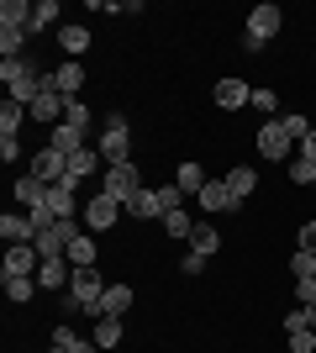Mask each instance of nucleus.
I'll return each mask as SVG.
<instances>
[{
  "mask_svg": "<svg viewBox=\"0 0 316 353\" xmlns=\"http://www.w3.org/2000/svg\"><path fill=\"white\" fill-rule=\"evenodd\" d=\"M48 211L59 221H74L79 201H74V179H59V185H48Z\"/></svg>",
  "mask_w": 316,
  "mask_h": 353,
  "instance_id": "12",
  "label": "nucleus"
},
{
  "mask_svg": "<svg viewBox=\"0 0 316 353\" xmlns=\"http://www.w3.org/2000/svg\"><path fill=\"white\" fill-rule=\"evenodd\" d=\"M164 232L174 237V243H190V232H196V221L185 216V206H180V211H169V216H164Z\"/></svg>",
  "mask_w": 316,
  "mask_h": 353,
  "instance_id": "30",
  "label": "nucleus"
},
{
  "mask_svg": "<svg viewBox=\"0 0 316 353\" xmlns=\"http://www.w3.org/2000/svg\"><path fill=\"white\" fill-rule=\"evenodd\" d=\"M48 148H59L63 159H74L79 148H90V132H79V127H69V121H59V127H53V143Z\"/></svg>",
  "mask_w": 316,
  "mask_h": 353,
  "instance_id": "17",
  "label": "nucleus"
},
{
  "mask_svg": "<svg viewBox=\"0 0 316 353\" xmlns=\"http://www.w3.org/2000/svg\"><path fill=\"white\" fill-rule=\"evenodd\" d=\"M132 311V285H111L101 295V316H127Z\"/></svg>",
  "mask_w": 316,
  "mask_h": 353,
  "instance_id": "20",
  "label": "nucleus"
},
{
  "mask_svg": "<svg viewBox=\"0 0 316 353\" xmlns=\"http://www.w3.org/2000/svg\"><path fill=\"white\" fill-rule=\"evenodd\" d=\"M69 280H74V264H69V259H43V264H37V285H43V290H63Z\"/></svg>",
  "mask_w": 316,
  "mask_h": 353,
  "instance_id": "14",
  "label": "nucleus"
},
{
  "mask_svg": "<svg viewBox=\"0 0 316 353\" xmlns=\"http://www.w3.org/2000/svg\"><path fill=\"white\" fill-rule=\"evenodd\" d=\"M0 27H32V6L27 0H6L0 6Z\"/></svg>",
  "mask_w": 316,
  "mask_h": 353,
  "instance_id": "26",
  "label": "nucleus"
},
{
  "mask_svg": "<svg viewBox=\"0 0 316 353\" xmlns=\"http://www.w3.org/2000/svg\"><path fill=\"white\" fill-rule=\"evenodd\" d=\"M121 201H111L105 190H95L90 195V206H85V227H95V232H105V227H116V216H121Z\"/></svg>",
  "mask_w": 316,
  "mask_h": 353,
  "instance_id": "8",
  "label": "nucleus"
},
{
  "mask_svg": "<svg viewBox=\"0 0 316 353\" xmlns=\"http://www.w3.org/2000/svg\"><path fill=\"white\" fill-rule=\"evenodd\" d=\"M95 159H101V153H95V148H79L74 159H69V179H74V185H85V179L95 174Z\"/></svg>",
  "mask_w": 316,
  "mask_h": 353,
  "instance_id": "24",
  "label": "nucleus"
},
{
  "mask_svg": "<svg viewBox=\"0 0 316 353\" xmlns=\"http://www.w3.org/2000/svg\"><path fill=\"white\" fill-rule=\"evenodd\" d=\"M190 253H222V232H216V227H196V232H190Z\"/></svg>",
  "mask_w": 316,
  "mask_h": 353,
  "instance_id": "25",
  "label": "nucleus"
},
{
  "mask_svg": "<svg viewBox=\"0 0 316 353\" xmlns=\"http://www.w3.org/2000/svg\"><path fill=\"white\" fill-rule=\"evenodd\" d=\"M0 285H6V295H11L16 306H27L32 295L43 290V285H37V274H11V280H0Z\"/></svg>",
  "mask_w": 316,
  "mask_h": 353,
  "instance_id": "23",
  "label": "nucleus"
},
{
  "mask_svg": "<svg viewBox=\"0 0 316 353\" xmlns=\"http://www.w3.org/2000/svg\"><path fill=\"white\" fill-rule=\"evenodd\" d=\"M16 201H21L27 211H37V206L48 201V185H43L37 174H21V179H16Z\"/></svg>",
  "mask_w": 316,
  "mask_h": 353,
  "instance_id": "18",
  "label": "nucleus"
},
{
  "mask_svg": "<svg viewBox=\"0 0 316 353\" xmlns=\"http://www.w3.org/2000/svg\"><path fill=\"white\" fill-rule=\"evenodd\" d=\"M290 269H295V280H311V274H316V253L295 248V259H290Z\"/></svg>",
  "mask_w": 316,
  "mask_h": 353,
  "instance_id": "38",
  "label": "nucleus"
},
{
  "mask_svg": "<svg viewBox=\"0 0 316 353\" xmlns=\"http://www.w3.org/2000/svg\"><path fill=\"white\" fill-rule=\"evenodd\" d=\"M301 248L316 253V221H306V227H301Z\"/></svg>",
  "mask_w": 316,
  "mask_h": 353,
  "instance_id": "40",
  "label": "nucleus"
},
{
  "mask_svg": "<svg viewBox=\"0 0 316 353\" xmlns=\"http://www.w3.org/2000/svg\"><path fill=\"white\" fill-rule=\"evenodd\" d=\"M290 132H285V121L274 117V121H264V127H258V153H264V159L269 163H280V159H290Z\"/></svg>",
  "mask_w": 316,
  "mask_h": 353,
  "instance_id": "6",
  "label": "nucleus"
},
{
  "mask_svg": "<svg viewBox=\"0 0 316 353\" xmlns=\"http://www.w3.org/2000/svg\"><path fill=\"white\" fill-rule=\"evenodd\" d=\"M27 174H37L43 185H59V179H69V159H63L59 148H43L37 159H32V169Z\"/></svg>",
  "mask_w": 316,
  "mask_h": 353,
  "instance_id": "10",
  "label": "nucleus"
},
{
  "mask_svg": "<svg viewBox=\"0 0 316 353\" xmlns=\"http://www.w3.org/2000/svg\"><path fill=\"white\" fill-rule=\"evenodd\" d=\"M111 285L101 280V269H74V280H69V311H90L101 316V295Z\"/></svg>",
  "mask_w": 316,
  "mask_h": 353,
  "instance_id": "2",
  "label": "nucleus"
},
{
  "mask_svg": "<svg viewBox=\"0 0 316 353\" xmlns=\"http://www.w3.org/2000/svg\"><path fill=\"white\" fill-rule=\"evenodd\" d=\"M174 185H180L185 195H200L206 190V169H200V163H180V179H174Z\"/></svg>",
  "mask_w": 316,
  "mask_h": 353,
  "instance_id": "29",
  "label": "nucleus"
},
{
  "mask_svg": "<svg viewBox=\"0 0 316 353\" xmlns=\"http://www.w3.org/2000/svg\"><path fill=\"white\" fill-rule=\"evenodd\" d=\"M285 338H290V353H316V327H295Z\"/></svg>",
  "mask_w": 316,
  "mask_h": 353,
  "instance_id": "35",
  "label": "nucleus"
},
{
  "mask_svg": "<svg viewBox=\"0 0 316 353\" xmlns=\"http://www.w3.org/2000/svg\"><path fill=\"white\" fill-rule=\"evenodd\" d=\"M37 264H43V253L32 248V243H11V248H6V264H0V280H11V274H37Z\"/></svg>",
  "mask_w": 316,
  "mask_h": 353,
  "instance_id": "9",
  "label": "nucleus"
},
{
  "mask_svg": "<svg viewBox=\"0 0 316 353\" xmlns=\"http://www.w3.org/2000/svg\"><path fill=\"white\" fill-rule=\"evenodd\" d=\"M227 190L238 195V201H248V195L258 190V169H248V163H238V169H227Z\"/></svg>",
  "mask_w": 316,
  "mask_h": 353,
  "instance_id": "19",
  "label": "nucleus"
},
{
  "mask_svg": "<svg viewBox=\"0 0 316 353\" xmlns=\"http://www.w3.org/2000/svg\"><path fill=\"white\" fill-rule=\"evenodd\" d=\"M253 101V85H248V79H222V85H216V105H222V111H238V105H248Z\"/></svg>",
  "mask_w": 316,
  "mask_h": 353,
  "instance_id": "16",
  "label": "nucleus"
},
{
  "mask_svg": "<svg viewBox=\"0 0 316 353\" xmlns=\"http://www.w3.org/2000/svg\"><path fill=\"white\" fill-rule=\"evenodd\" d=\"M0 237H6V248H11V243H37V227H32L27 211H6V216H0Z\"/></svg>",
  "mask_w": 316,
  "mask_h": 353,
  "instance_id": "13",
  "label": "nucleus"
},
{
  "mask_svg": "<svg viewBox=\"0 0 316 353\" xmlns=\"http://www.w3.org/2000/svg\"><path fill=\"white\" fill-rule=\"evenodd\" d=\"M74 237H79V227H74V221H53V227H43V232H37V243H32V248L43 253V259H63Z\"/></svg>",
  "mask_w": 316,
  "mask_h": 353,
  "instance_id": "5",
  "label": "nucleus"
},
{
  "mask_svg": "<svg viewBox=\"0 0 316 353\" xmlns=\"http://www.w3.org/2000/svg\"><path fill=\"white\" fill-rule=\"evenodd\" d=\"M21 121H27V105H16V101L0 105V137H16V132H21Z\"/></svg>",
  "mask_w": 316,
  "mask_h": 353,
  "instance_id": "28",
  "label": "nucleus"
},
{
  "mask_svg": "<svg viewBox=\"0 0 316 353\" xmlns=\"http://www.w3.org/2000/svg\"><path fill=\"white\" fill-rule=\"evenodd\" d=\"M280 27H285V11H280V6H258V11L248 16V32H253L258 43H269V37H280Z\"/></svg>",
  "mask_w": 316,
  "mask_h": 353,
  "instance_id": "11",
  "label": "nucleus"
},
{
  "mask_svg": "<svg viewBox=\"0 0 316 353\" xmlns=\"http://www.w3.org/2000/svg\"><path fill=\"white\" fill-rule=\"evenodd\" d=\"M180 269H185V274H200V269H206V253H185Z\"/></svg>",
  "mask_w": 316,
  "mask_h": 353,
  "instance_id": "39",
  "label": "nucleus"
},
{
  "mask_svg": "<svg viewBox=\"0 0 316 353\" xmlns=\"http://www.w3.org/2000/svg\"><path fill=\"white\" fill-rule=\"evenodd\" d=\"M248 105H253L264 121H274V111H280V95H274L269 85H253V101H248Z\"/></svg>",
  "mask_w": 316,
  "mask_h": 353,
  "instance_id": "32",
  "label": "nucleus"
},
{
  "mask_svg": "<svg viewBox=\"0 0 316 353\" xmlns=\"http://www.w3.org/2000/svg\"><path fill=\"white\" fill-rule=\"evenodd\" d=\"M121 343V316H101L95 322V348H116Z\"/></svg>",
  "mask_w": 316,
  "mask_h": 353,
  "instance_id": "31",
  "label": "nucleus"
},
{
  "mask_svg": "<svg viewBox=\"0 0 316 353\" xmlns=\"http://www.w3.org/2000/svg\"><path fill=\"white\" fill-rule=\"evenodd\" d=\"M290 185H311L316 190V163L311 159H290Z\"/></svg>",
  "mask_w": 316,
  "mask_h": 353,
  "instance_id": "34",
  "label": "nucleus"
},
{
  "mask_svg": "<svg viewBox=\"0 0 316 353\" xmlns=\"http://www.w3.org/2000/svg\"><path fill=\"white\" fill-rule=\"evenodd\" d=\"M200 206H206V216H232V211H242V201L227 190V179H206V190H200Z\"/></svg>",
  "mask_w": 316,
  "mask_h": 353,
  "instance_id": "7",
  "label": "nucleus"
},
{
  "mask_svg": "<svg viewBox=\"0 0 316 353\" xmlns=\"http://www.w3.org/2000/svg\"><path fill=\"white\" fill-rule=\"evenodd\" d=\"M63 259H69L74 269H95V237H90V232H79L74 243H69V253H63Z\"/></svg>",
  "mask_w": 316,
  "mask_h": 353,
  "instance_id": "22",
  "label": "nucleus"
},
{
  "mask_svg": "<svg viewBox=\"0 0 316 353\" xmlns=\"http://www.w3.org/2000/svg\"><path fill=\"white\" fill-rule=\"evenodd\" d=\"M16 153H21V143H16V137H0V159L11 163V159H16Z\"/></svg>",
  "mask_w": 316,
  "mask_h": 353,
  "instance_id": "41",
  "label": "nucleus"
},
{
  "mask_svg": "<svg viewBox=\"0 0 316 353\" xmlns=\"http://www.w3.org/2000/svg\"><path fill=\"white\" fill-rule=\"evenodd\" d=\"M0 79L11 85V101L16 105H32L37 95H43V74L32 69V63H21V59H0Z\"/></svg>",
  "mask_w": 316,
  "mask_h": 353,
  "instance_id": "1",
  "label": "nucleus"
},
{
  "mask_svg": "<svg viewBox=\"0 0 316 353\" xmlns=\"http://www.w3.org/2000/svg\"><path fill=\"white\" fill-rule=\"evenodd\" d=\"M301 159H311V163H316V132H311V137L301 143Z\"/></svg>",
  "mask_w": 316,
  "mask_h": 353,
  "instance_id": "42",
  "label": "nucleus"
},
{
  "mask_svg": "<svg viewBox=\"0 0 316 353\" xmlns=\"http://www.w3.org/2000/svg\"><path fill=\"white\" fill-rule=\"evenodd\" d=\"M48 353H69V348H59V343H53V348H48Z\"/></svg>",
  "mask_w": 316,
  "mask_h": 353,
  "instance_id": "43",
  "label": "nucleus"
},
{
  "mask_svg": "<svg viewBox=\"0 0 316 353\" xmlns=\"http://www.w3.org/2000/svg\"><path fill=\"white\" fill-rule=\"evenodd\" d=\"M53 85H59V95H63V101H74V95H79V85H85V63H79V59H63L59 69H53Z\"/></svg>",
  "mask_w": 316,
  "mask_h": 353,
  "instance_id": "15",
  "label": "nucleus"
},
{
  "mask_svg": "<svg viewBox=\"0 0 316 353\" xmlns=\"http://www.w3.org/2000/svg\"><path fill=\"white\" fill-rule=\"evenodd\" d=\"M101 190L111 195V201H121V206H132V201L148 190V185H143V174H137V163H111V169H105V185H101Z\"/></svg>",
  "mask_w": 316,
  "mask_h": 353,
  "instance_id": "4",
  "label": "nucleus"
},
{
  "mask_svg": "<svg viewBox=\"0 0 316 353\" xmlns=\"http://www.w3.org/2000/svg\"><path fill=\"white\" fill-rule=\"evenodd\" d=\"M27 48V27H0V59H21Z\"/></svg>",
  "mask_w": 316,
  "mask_h": 353,
  "instance_id": "27",
  "label": "nucleus"
},
{
  "mask_svg": "<svg viewBox=\"0 0 316 353\" xmlns=\"http://www.w3.org/2000/svg\"><path fill=\"white\" fill-rule=\"evenodd\" d=\"M63 121H69V127H79V132H90V105H85V101H69Z\"/></svg>",
  "mask_w": 316,
  "mask_h": 353,
  "instance_id": "36",
  "label": "nucleus"
},
{
  "mask_svg": "<svg viewBox=\"0 0 316 353\" xmlns=\"http://www.w3.org/2000/svg\"><path fill=\"white\" fill-rule=\"evenodd\" d=\"M53 16H59V0H37V6H32V27H27V32L53 27Z\"/></svg>",
  "mask_w": 316,
  "mask_h": 353,
  "instance_id": "33",
  "label": "nucleus"
},
{
  "mask_svg": "<svg viewBox=\"0 0 316 353\" xmlns=\"http://www.w3.org/2000/svg\"><path fill=\"white\" fill-rule=\"evenodd\" d=\"M59 48L69 53V59H79V53L90 48V32L79 27V21H69V27H59Z\"/></svg>",
  "mask_w": 316,
  "mask_h": 353,
  "instance_id": "21",
  "label": "nucleus"
},
{
  "mask_svg": "<svg viewBox=\"0 0 316 353\" xmlns=\"http://www.w3.org/2000/svg\"><path fill=\"white\" fill-rule=\"evenodd\" d=\"M280 121H285L290 143H306V137H311V121H306V117H295V111H290V117H280Z\"/></svg>",
  "mask_w": 316,
  "mask_h": 353,
  "instance_id": "37",
  "label": "nucleus"
},
{
  "mask_svg": "<svg viewBox=\"0 0 316 353\" xmlns=\"http://www.w3.org/2000/svg\"><path fill=\"white\" fill-rule=\"evenodd\" d=\"M95 153L105 159V169H111V163H132V132H127V117H105V132H101V143H95Z\"/></svg>",
  "mask_w": 316,
  "mask_h": 353,
  "instance_id": "3",
  "label": "nucleus"
}]
</instances>
